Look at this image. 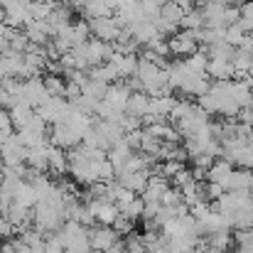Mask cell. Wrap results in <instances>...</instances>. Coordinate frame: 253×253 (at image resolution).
<instances>
[{"instance_id": "cell-1", "label": "cell", "mask_w": 253, "mask_h": 253, "mask_svg": "<svg viewBox=\"0 0 253 253\" xmlns=\"http://www.w3.org/2000/svg\"><path fill=\"white\" fill-rule=\"evenodd\" d=\"M168 49H169V54L184 59V57H189L192 52L199 49V42L194 40V32L192 30H179V32H174L168 40Z\"/></svg>"}, {"instance_id": "cell-2", "label": "cell", "mask_w": 253, "mask_h": 253, "mask_svg": "<svg viewBox=\"0 0 253 253\" xmlns=\"http://www.w3.org/2000/svg\"><path fill=\"white\" fill-rule=\"evenodd\" d=\"M88 30L93 32V37L96 40H101V42H116V37H118V32H121V25L116 22V17H91V22H88Z\"/></svg>"}, {"instance_id": "cell-3", "label": "cell", "mask_w": 253, "mask_h": 253, "mask_svg": "<svg viewBox=\"0 0 253 253\" xmlns=\"http://www.w3.org/2000/svg\"><path fill=\"white\" fill-rule=\"evenodd\" d=\"M224 189H226V192H251L253 189V169L234 168L231 174L226 177V182H224Z\"/></svg>"}, {"instance_id": "cell-4", "label": "cell", "mask_w": 253, "mask_h": 253, "mask_svg": "<svg viewBox=\"0 0 253 253\" xmlns=\"http://www.w3.org/2000/svg\"><path fill=\"white\" fill-rule=\"evenodd\" d=\"M116 241H118V239H116V231L108 229V226L93 229V231L88 234V246H91V251H96V253H106Z\"/></svg>"}, {"instance_id": "cell-5", "label": "cell", "mask_w": 253, "mask_h": 253, "mask_svg": "<svg viewBox=\"0 0 253 253\" xmlns=\"http://www.w3.org/2000/svg\"><path fill=\"white\" fill-rule=\"evenodd\" d=\"M207 239V249L211 251H219V253H226L231 246H234V231L231 229H219V231H211Z\"/></svg>"}, {"instance_id": "cell-6", "label": "cell", "mask_w": 253, "mask_h": 253, "mask_svg": "<svg viewBox=\"0 0 253 253\" xmlns=\"http://www.w3.org/2000/svg\"><path fill=\"white\" fill-rule=\"evenodd\" d=\"M236 69L229 59H209L207 64V77L214 82H224V79H234Z\"/></svg>"}, {"instance_id": "cell-7", "label": "cell", "mask_w": 253, "mask_h": 253, "mask_svg": "<svg viewBox=\"0 0 253 253\" xmlns=\"http://www.w3.org/2000/svg\"><path fill=\"white\" fill-rule=\"evenodd\" d=\"M234 168H236V165L229 163L226 158H214V163L207 168V182H219V184H224Z\"/></svg>"}, {"instance_id": "cell-8", "label": "cell", "mask_w": 253, "mask_h": 253, "mask_svg": "<svg viewBox=\"0 0 253 253\" xmlns=\"http://www.w3.org/2000/svg\"><path fill=\"white\" fill-rule=\"evenodd\" d=\"M148 106H150V96L143 93V91H135V93L128 96L126 113L128 116H135V118H145L148 116Z\"/></svg>"}, {"instance_id": "cell-9", "label": "cell", "mask_w": 253, "mask_h": 253, "mask_svg": "<svg viewBox=\"0 0 253 253\" xmlns=\"http://www.w3.org/2000/svg\"><path fill=\"white\" fill-rule=\"evenodd\" d=\"M207 64H209V57L204 52V47H199L197 52H192L189 57H184V67L194 74H207Z\"/></svg>"}, {"instance_id": "cell-10", "label": "cell", "mask_w": 253, "mask_h": 253, "mask_svg": "<svg viewBox=\"0 0 253 253\" xmlns=\"http://www.w3.org/2000/svg\"><path fill=\"white\" fill-rule=\"evenodd\" d=\"M179 27H182V30H199V27H204L202 10H199V7H192L189 12H184L182 20H179Z\"/></svg>"}, {"instance_id": "cell-11", "label": "cell", "mask_w": 253, "mask_h": 253, "mask_svg": "<svg viewBox=\"0 0 253 253\" xmlns=\"http://www.w3.org/2000/svg\"><path fill=\"white\" fill-rule=\"evenodd\" d=\"M244 37H246V32L239 27V22H231V25L224 27V42H226V44L241 47V44H244Z\"/></svg>"}, {"instance_id": "cell-12", "label": "cell", "mask_w": 253, "mask_h": 253, "mask_svg": "<svg viewBox=\"0 0 253 253\" xmlns=\"http://www.w3.org/2000/svg\"><path fill=\"white\" fill-rule=\"evenodd\" d=\"M160 204H163V207H179V204H184V202H182V192H179L177 187H168V189L163 192V197H160Z\"/></svg>"}, {"instance_id": "cell-13", "label": "cell", "mask_w": 253, "mask_h": 253, "mask_svg": "<svg viewBox=\"0 0 253 253\" xmlns=\"http://www.w3.org/2000/svg\"><path fill=\"white\" fill-rule=\"evenodd\" d=\"M138 2H140V7H143V12H145L148 17H155V15L160 12V7H163L165 0H138Z\"/></svg>"}, {"instance_id": "cell-14", "label": "cell", "mask_w": 253, "mask_h": 253, "mask_svg": "<svg viewBox=\"0 0 253 253\" xmlns=\"http://www.w3.org/2000/svg\"><path fill=\"white\" fill-rule=\"evenodd\" d=\"M211 163H214V155H209V153H199L192 158V165H197V168H209Z\"/></svg>"}, {"instance_id": "cell-15", "label": "cell", "mask_w": 253, "mask_h": 253, "mask_svg": "<svg viewBox=\"0 0 253 253\" xmlns=\"http://www.w3.org/2000/svg\"><path fill=\"white\" fill-rule=\"evenodd\" d=\"M239 15H241V17H251L253 20V0H244V2L239 5Z\"/></svg>"}, {"instance_id": "cell-16", "label": "cell", "mask_w": 253, "mask_h": 253, "mask_svg": "<svg viewBox=\"0 0 253 253\" xmlns=\"http://www.w3.org/2000/svg\"><path fill=\"white\" fill-rule=\"evenodd\" d=\"M192 179L194 182H207V168H197V165H192Z\"/></svg>"}, {"instance_id": "cell-17", "label": "cell", "mask_w": 253, "mask_h": 253, "mask_svg": "<svg viewBox=\"0 0 253 253\" xmlns=\"http://www.w3.org/2000/svg\"><path fill=\"white\" fill-rule=\"evenodd\" d=\"M199 253H219V251H211V249H204V251H199Z\"/></svg>"}, {"instance_id": "cell-18", "label": "cell", "mask_w": 253, "mask_h": 253, "mask_svg": "<svg viewBox=\"0 0 253 253\" xmlns=\"http://www.w3.org/2000/svg\"><path fill=\"white\" fill-rule=\"evenodd\" d=\"M226 253H241V251H239V249H236V251H226Z\"/></svg>"}, {"instance_id": "cell-19", "label": "cell", "mask_w": 253, "mask_h": 253, "mask_svg": "<svg viewBox=\"0 0 253 253\" xmlns=\"http://www.w3.org/2000/svg\"><path fill=\"white\" fill-rule=\"evenodd\" d=\"M174 2H177V0H174Z\"/></svg>"}]
</instances>
